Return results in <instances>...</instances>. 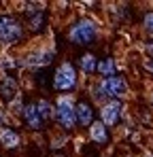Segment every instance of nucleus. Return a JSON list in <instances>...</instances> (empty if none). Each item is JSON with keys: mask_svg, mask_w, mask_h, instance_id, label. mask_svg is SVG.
Returning a JSON list of instances; mask_svg holds the SVG:
<instances>
[{"mask_svg": "<svg viewBox=\"0 0 153 157\" xmlns=\"http://www.w3.org/2000/svg\"><path fill=\"white\" fill-rule=\"evenodd\" d=\"M0 147L6 149V151H15L22 147V134L11 128V125H4L0 128Z\"/></svg>", "mask_w": 153, "mask_h": 157, "instance_id": "obj_9", "label": "nucleus"}, {"mask_svg": "<svg viewBox=\"0 0 153 157\" xmlns=\"http://www.w3.org/2000/svg\"><path fill=\"white\" fill-rule=\"evenodd\" d=\"M24 106H26L24 96L19 94L17 98H13V100L6 104V110H9V115H13V117H22V113H24Z\"/></svg>", "mask_w": 153, "mask_h": 157, "instance_id": "obj_19", "label": "nucleus"}, {"mask_svg": "<svg viewBox=\"0 0 153 157\" xmlns=\"http://www.w3.org/2000/svg\"><path fill=\"white\" fill-rule=\"evenodd\" d=\"M15 68H19V57H13L11 53H0V72H11V70H15Z\"/></svg>", "mask_w": 153, "mask_h": 157, "instance_id": "obj_17", "label": "nucleus"}, {"mask_svg": "<svg viewBox=\"0 0 153 157\" xmlns=\"http://www.w3.org/2000/svg\"><path fill=\"white\" fill-rule=\"evenodd\" d=\"M124 115V102L121 100H108L100 106V121L106 128H115Z\"/></svg>", "mask_w": 153, "mask_h": 157, "instance_id": "obj_6", "label": "nucleus"}, {"mask_svg": "<svg viewBox=\"0 0 153 157\" xmlns=\"http://www.w3.org/2000/svg\"><path fill=\"white\" fill-rule=\"evenodd\" d=\"M145 157H153V155H145Z\"/></svg>", "mask_w": 153, "mask_h": 157, "instance_id": "obj_25", "label": "nucleus"}, {"mask_svg": "<svg viewBox=\"0 0 153 157\" xmlns=\"http://www.w3.org/2000/svg\"><path fill=\"white\" fill-rule=\"evenodd\" d=\"M87 138L94 144H106L108 142V128L102 123L100 119H96L89 128H87Z\"/></svg>", "mask_w": 153, "mask_h": 157, "instance_id": "obj_12", "label": "nucleus"}, {"mask_svg": "<svg viewBox=\"0 0 153 157\" xmlns=\"http://www.w3.org/2000/svg\"><path fill=\"white\" fill-rule=\"evenodd\" d=\"M143 66H145V70H149V72L153 75V57H149V59H145V62H143Z\"/></svg>", "mask_w": 153, "mask_h": 157, "instance_id": "obj_23", "label": "nucleus"}, {"mask_svg": "<svg viewBox=\"0 0 153 157\" xmlns=\"http://www.w3.org/2000/svg\"><path fill=\"white\" fill-rule=\"evenodd\" d=\"M102 85H104V91L108 96V100H124L130 91L128 87V81L119 75L115 77H108V78H102Z\"/></svg>", "mask_w": 153, "mask_h": 157, "instance_id": "obj_7", "label": "nucleus"}, {"mask_svg": "<svg viewBox=\"0 0 153 157\" xmlns=\"http://www.w3.org/2000/svg\"><path fill=\"white\" fill-rule=\"evenodd\" d=\"M89 96H92V100H94V102H98L100 106L108 102V96H106V91H104L102 78H96V81H92V83H89Z\"/></svg>", "mask_w": 153, "mask_h": 157, "instance_id": "obj_13", "label": "nucleus"}, {"mask_svg": "<svg viewBox=\"0 0 153 157\" xmlns=\"http://www.w3.org/2000/svg\"><path fill=\"white\" fill-rule=\"evenodd\" d=\"M45 26V13L43 9H28V28L32 32H38Z\"/></svg>", "mask_w": 153, "mask_h": 157, "instance_id": "obj_14", "label": "nucleus"}, {"mask_svg": "<svg viewBox=\"0 0 153 157\" xmlns=\"http://www.w3.org/2000/svg\"><path fill=\"white\" fill-rule=\"evenodd\" d=\"M4 125H9V113L0 108V128H4Z\"/></svg>", "mask_w": 153, "mask_h": 157, "instance_id": "obj_22", "label": "nucleus"}, {"mask_svg": "<svg viewBox=\"0 0 153 157\" xmlns=\"http://www.w3.org/2000/svg\"><path fill=\"white\" fill-rule=\"evenodd\" d=\"M22 121L26 123V128L32 132H38L45 128V121L41 119V115H38V110H36V104L34 102H28L24 106V113H22Z\"/></svg>", "mask_w": 153, "mask_h": 157, "instance_id": "obj_8", "label": "nucleus"}, {"mask_svg": "<svg viewBox=\"0 0 153 157\" xmlns=\"http://www.w3.org/2000/svg\"><path fill=\"white\" fill-rule=\"evenodd\" d=\"M79 87V72L70 62H62L53 72V89L60 94H73Z\"/></svg>", "mask_w": 153, "mask_h": 157, "instance_id": "obj_4", "label": "nucleus"}, {"mask_svg": "<svg viewBox=\"0 0 153 157\" xmlns=\"http://www.w3.org/2000/svg\"><path fill=\"white\" fill-rule=\"evenodd\" d=\"M75 113H76V125L79 128H89L96 121L94 106H92V102H87V100H79L76 106H75Z\"/></svg>", "mask_w": 153, "mask_h": 157, "instance_id": "obj_10", "label": "nucleus"}, {"mask_svg": "<svg viewBox=\"0 0 153 157\" xmlns=\"http://www.w3.org/2000/svg\"><path fill=\"white\" fill-rule=\"evenodd\" d=\"M75 96L73 94H60L53 102V119L57 125L66 132H73L76 128V113H75Z\"/></svg>", "mask_w": 153, "mask_h": 157, "instance_id": "obj_1", "label": "nucleus"}, {"mask_svg": "<svg viewBox=\"0 0 153 157\" xmlns=\"http://www.w3.org/2000/svg\"><path fill=\"white\" fill-rule=\"evenodd\" d=\"M22 91H19V81L15 77H9V75H4V77H0V98L9 104L13 98H17Z\"/></svg>", "mask_w": 153, "mask_h": 157, "instance_id": "obj_11", "label": "nucleus"}, {"mask_svg": "<svg viewBox=\"0 0 153 157\" xmlns=\"http://www.w3.org/2000/svg\"><path fill=\"white\" fill-rule=\"evenodd\" d=\"M115 59L113 57H104V59H98V66H96V72L100 75V78H108V77H115Z\"/></svg>", "mask_w": 153, "mask_h": 157, "instance_id": "obj_16", "label": "nucleus"}, {"mask_svg": "<svg viewBox=\"0 0 153 157\" xmlns=\"http://www.w3.org/2000/svg\"><path fill=\"white\" fill-rule=\"evenodd\" d=\"M143 28H145L147 34L153 36V11H147V13H145V17H143Z\"/></svg>", "mask_w": 153, "mask_h": 157, "instance_id": "obj_21", "label": "nucleus"}, {"mask_svg": "<svg viewBox=\"0 0 153 157\" xmlns=\"http://www.w3.org/2000/svg\"><path fill=\"white\" fill-rule=\"evenodd\" d=\"M96 66H98V59H96V55L94 53H83L81 57H79V68H81V72L83 75H94L96 72Z\"/></svg>", "mask_w": 153, "mask_h": 157, "instance_id": "obj_15", "label": "nucleus"}, {"mask_svg": "<svg viewBox=\"0 0 153 157\" xmlns=\"http://www.w3.org/2000/svg\"><path fill=\"white\" fill-rule=\"evenodd\" d=\"M145 51L149 53V57H153V40H149V43L145 45Z\"/></svg>", "mask_w": 153, "mask_h": 157, "instance_id": "obj_24", "label": "nucleus"}, {"mask_svg": "<svg viewBox=\"0 0 153 157\" xmlns=\"http://www.w3.org/2000/svg\"><path fill=\"white\" fill-rule=\"evenodd\" d=\"M24 38V24L13 13H0V49L15 47Z\"/></svg>", "mask_w": 153, "mask_h": 157, "instance_id": "obj_2", "label": "nucleus"}, {"mask_svg": "<svg viewBox=\"0 0 153 157\" xmlns=\"http://www.w3.org/2000/svg\"><path fill=\"white\" fill-rule=\"evenodd\" d=\"M36 104V110H38V115H41V119L47 123L49 119H53V102H49L47 98H41V100H36L34 102Z\"/></svg>", "mask_w": 153, "mask_h": 157, "instance_id": "obj_18", "label": "nucleus"}, {"mask_svg": "<svg viewBox=\"0 0 153 157\" xmlns=\"http://www.w3.org/2000/svg\"><path fill=\"white\" fill-rule=\"evenodd\" d=\"M68 142H70V138H68L66 132L60 134V136H51V149H62V147H66Z\"/></svg>", "mask_w": 153, "mask_h": 157, "instance_id": "obj_20", "label": "nucleus"}, {"mask_svg": "<svg viewBox=\"0 0 153 157\" xmlns=\"http://www.w3.org/2000/svg\"><path fill=\"white\" fill-rule=\"evenodd\" d=\"M100 34V24L94 17H81L68 30V40L73 45H92Z\"/></svg>", "mask_w": 153, "mask_h": 157, "instance_id": "obj_3", "label": "nucleus"}, {"mask_svg": "<svg viewBox=\"0 0 153 157\" xmlns=\"http://www.w3.org/2000/svg\"><path fill=\"white\" fill-rule=\"evenodd\" d=\"M55 55V45L53 47H34L28 53H24L19 57V66L22 68H28V70H38V68H45L47 64H51Z\"/></svg>", "mask_w": 153, "mask_h": 157, "instance_id": "obj_5", "label": "nucleus"}]
</instances>
